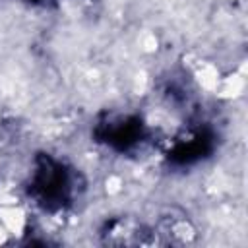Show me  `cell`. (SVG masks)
Masks as SVG:
<instances>
[{"label": "cell", "instance_id": "cell-2", "mask_svg": "<svg viewBox=\"0 0 248 248\" xmlns=\"http://www.w3.org/2000/svg\"><path fill=\"white\" fill-rule=\"evenodd\" d=\"M95 134L116 151H132L147 140V128L136 114H112L97 124Z\"/></svg>", "mask_w": 248, "mask_h": 248}, {"label": "cell", "instance_id": "cell-1", "mask_svg": "<svg viewBox=\"0 0 248 248\" xmlns=\"http://www.w3.org/2000/svg\"><path fill=\"white\" fill-rule=\"evenodd\" d=\"M27 190L35 203H39L43 209L60 211L76 200L79 190V174L64 161L48 153H41L35 159Z\"/></svg>", "mask_w": 248, "mask_h": 248}, {"label": "cell", "instance_id": "cell-3", "mask_svg": "<svg viewBox=\"0 0 248 248\" xmlns=\"http://www.w3.org/2000/svg\"><path fill=\"white\" fill-rule=\"evenodd\" d=\"M211 149H213V136L207 130L198 128L186 132L182 138H176V141L169 151V157L178 165H192L203 159Z\"/></svg>", "mask_w": 248, "mask_h": 248}]
</instances>
